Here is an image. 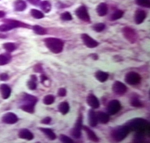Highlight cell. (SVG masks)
I'll return each mask as SVG.
<instances>
[{
    "instance_id": "obj_1",
    "label": "cell",
    "mask_w": 150,
    "mask_h": 143,
    "mask_svg": "<svg viewBox=\"0 0 150 143\" xmlns=\"http://www.w3.org/2000/svg\"><path fill=\"white\" fill-rule=\"evenodd\" d=\"M44 42L48 49L54 54L60 53L64 48V42L59 38L49 37L44 39Z\"/></svg>"
},
{
    "instance_id": "obj_2",
    "label": "cell",
    "mask_w": 150,
    "mask_h": 143,
    "mask_svg": "<svg viewBox=\"0 0 150 143\" xmlns=\"http://www.w3.org/2000/svg\"><path fill=\"white\" fill-rule=\"evenodd\" d=\"M6 23L0 25V32H6L17 28H28L29 25L18 21L8 19L4 21Z\"/></svg>"
},
{
    "instance_id": "obj_3",
    "label": "cell",
    "mask_w": 150,
    "mask_h": 143,
    "mask_svg": "<svg viewBox=\"0 0 150 143\" xmlns=\"http://www.w3.org/2000/svg\"><path fill=\"white\" fill-rule=\"evenodd\" d=\"M148 122L142 119H134L131 120L129 123L126 125L129 128L130 130L132 129L133 131H136L138 134L146 129L147 127Z\"/></svg>"
},
{
    "instance_id": "obj_4",
    "label": "cell",
    "mask_w": 150,
    "mask_h": 143,
    "mask_svg": "<svg viewBox=\"0 0 150 143\" xmlns=\"http://www.w3.org/2000/svg\"><path fill=\"white\" fill-rule=\"evenodd\" d=\"M130 129L127 126H121L115 128L112 132V137L116 142L123 140L130 132Z\"/></svg>"
},
{
    "instance_id": "obj_5",
    "label": "cell",
    "mask_w": 150,
    "mask_h": 143,
    "mask_svg": "<svg viewBox=\"0 0 150 143\" xmlns=\"http://www.w3.org/2000/svg\"><path fill=\"white\" fill-rule=\"evenodd\" d=\"M122 33L125 38L131 43H135L137 41L138 36L134 29L130 27H125L122 29Z\"/></svg>"
},
{
    "instance_id": "obj_6",
    "label": "cell",
    "mask_w": 150,
    "mask_h": 143,
    "mask_svg": "<svg viewBox=\"0 0 150 143\" xmlns=\"http://www.w3.org/2000/svg\"><path fill=\"white\" fill-rule=\"evenodd\" d=\"M125 80L130 85H137L140 83L141 76L137 73L131 71L126 74L125 78Z\"/></svg>"
},
{
    "instance_id": "obj_7",
    "label": "cell",
    "mask_w": 150,
    "mask_h": 143,
    "mask_svg": "<svg viewBox=\"0 0 150 143\" xmlns=\"http://www.w3.org/2000/svg\"><path fill=\"white\" fill-rule=\"evenodd\" d=\"M76 16L81 20L86 22H91V18L88 11L86 8L82 5L79 7L75 11Z\"/></svg>"
},
{
    "instance_id": "obj_8",
    "label": "cell",
    "mask_w": 150,
    "mask_h": 143,
    "mask_svg": "<svg viewBox=\"0 0 150 143\" xmlns=\"http://www.w3.org/2000/svg\"><path fill=\"white\" fill-rule=\"evenodd\" d=\"M83 127V117L82 115H80L78 117L75 127L71 130V134L76 139H79L81 136V129Z\"/></svg>"
},
{
    "instance_id": "obj_9",
    "label": "cell",
    "mask_w": 150,
    "mask_h": 143,
    "mask_svg": "<svg viewBox=\"0 0 150 143\" xmlns=\"http://www.w3.org/2000/svg\"><path fill=\"white\" fill-rule=\"evenodd\" d=\"M121 109V105L118 100H112L108 105L107 111L108 114L114 115L118 113Z\"/></svg>"
},
{
    "instance_id": "obj_10",
    "label": "cell",
    "mask_w": 150,
    "mask_h": 143,
    "mask_svg": "<svg viewBox=\"0 0 150 143\" xmlns=\"http://www.w3.org/2000/svg\"><path fill=\"white\" fill-rule=\"evenodd\" d=\"M127 87L121 82L115 81L112 87V91L117 95H122L127 91Z\"/></svg>"
},
{
    "instance_id": "obj_11",
    "label": "cell",
    "mask_w": 150,
    "mask_h": 143,
    "mask_svg": "<svg viewBox=\"0 0 150 143\" xmlns=\"http://www.w3.org/2000/svg\"><path fill=\"white\" fill-rule=\"evenodd\" d=\"M81 38L85 45L87 48H96L98 45V43L87 34H82L81 36Z\"/></svg>"
},
{
    "instance_id": "obj_12",
    "label": "cell",
    "mask_w": 150,
    "mask_h": 143,
    "mask_svg": "<svg viewBox=\"0 0 150 143\" xmlns=\"http://www.w3.org/2000/svg\"><path fill=\"white\" fill-rule=\"evenodd\" d=\"M2 120L4 123L13 124L18 121V118L17 115L13 112H8L2 116Z\"/></svg>"
},
{
    "instance_id": "obj_13",
    "label": "cell",
    "mask_w": 150,
    "mask_h": 143,
    "mask_svg": "<svg viewBox=\"0 0 150 143\" xmlns=\"http://www.w3.org/2000/svg\"><path fill=\"white\" fill-rule=\"evenodd\" d=\"M147 17L146 12L143 10L138 9L135 13L134 21L136 24H141Z\"/></svg>"
},
{
    "instance_id": "obj_14",
    "label": "cell",
    "mask_w": 150,
    "mask_h": 143,
    "mask_svg": "<svg viewBox=\"0 0 150 143\" xmlns=\"http://www.w3.org/2000/svg\"><path fill=\"white\" fill-rule=\"evenodd\" d=\"M86 102L88 105L93 109H97L100 107V102L98 99L92 94H90L87 96Z\"/></svg>"
},
{
    "instance_id": "obj_15",
    "label": "cell",
    "mask_w": 150,
    "mask_h": 143,
    "mask_svg": "<svg viewBox=\"0 0 150 143\" xmlns=\"http://www.w3.org/2000/svg\"><path fill=\"white\" fill-rule=\"evenodd\" d=\"M22 101L23 102V105H32L35 106L37 103L38 99L34 96L31 95L30 94H25L23 97Z\"/></svg>"
},
{
    "instance_id": "obj_16",
    "label": "cell",
    "mask_w": 150,
    "mask_h": 143,
    "mask_svg": "<svg viewBox=\"0 0 150 143\" xmlns=\"http://www.w3.org/2000/svg\"><path fill=\"white\" fill-rule=\"evenodd\" d=\"M19 138L27 140H31L34 139V134L28 129H22L18 133Z\"/></svg>"
},
{
    "instance_id": "obj_17",
    "label": "cell",
    "mask_w": 150,
    "mask_h": 143,
    "mask_svg": "<svg viewBox=\"0 0 150 143\" xmlns=\"http://www.w3.org/2000/svg\"><path fill=\"white\" fill-rule=\"evenodd\" d=\"M96 11L97 14L100 17L106 16L108 11V7L106 3L101 2L96 8Z\"/></svg>"
},
{
    "instance_id": "obj_18",
    "label": "cell",
    "mask_w": 150,
    "mask_h": 143,
    "mask_svg": "<svg viewBox=\"0 0 150 143\" xmlns=\"http://www.w3.org/2000/svg\"><path fill=\"white\" fill-rule=\"evenodd\" d=\"M0 91L3 99H7L11 95V88L6 84H2L0 86Z\"/></svg>"
},
{
    "instance_id": "obj_19",
    "label": "cell",
    "mask_w": 150,
    "mask_h": 143,
    "mask_svg": "<svg viewBox=\"0 0 150 143\" xmlns=\"http://www.w3.org/2000/svg\"><path fill=\"white\" fill-rule=\"evenodd\" d=\"M88 122L89 125L92 127H96L98 122L97 120V114L93 110H91L88 112Z\"/></svg>"
},
{
    "instance_id": "obj_20",
    "label": "cell",
    "mask_w": 150,
    "mask_h": 143,
    "mask_svg": "<svg viewBox=\"0 0 150 143\" xmlns=\"http://www.w3.org/2000/svg\"><path fill=\"white\" fill-rule=\"evenodd\" d=\"M83 129L87 134L88 139L91 141L93 142H98L99 139H98V137L97 136V135L95 134V133L92 129H91L89 128H88L86 126H84Z\"/></svg>"
},
{
    "instance_id": "obj_21",
    "label": "cell",
    "mask_w": 150,
    "mask_h": 143,
    "mask_svg": "<svg viewBox=\"0 0 150 143\" xmlns=\"http://www.w3.org/2000/svg\"><path fill=\"white\" fill-rule=\"evenodd\" d=\"M98 122L102 124H106L110 120L109 115L103 112H98L97 114Z\"/></svg>"
},
{
    "instance_id": "obj_22",
    "label": "cell",
    "mask_w": 150,
    "mask_h": 143,
    "mask_svg": "<svg viewBox=\"0 0 150 143\" xmlns=\"http://www.w3.org/2000/svg\"><path fill=\"white\" fill-rule=\"evenodd\" d=\"M39 130L41 131L43 134H45L48 139H50L51 140H54L56 138V136L54 132V131L50 129L46 128H40Z\"/></svg>"
},
{
    "instance_id": "obj_23",
    "label": "cell",
    "mask_w": 150,
    "mask_h": 143,
    "mask_svg": "<svg viewBox=\"0 0 150 143\" xmlns=\"http://www.w3.org/2000/svg\"><path fill=\"white\" fill-rule=\"evenodd\" d=\"M26 3L23 0H17L14 3V9L17 11H22L26 9Z\"/></svg>"
},
{
    "instance_id": "obj_24",
    "label": "cell",
    "mask_w": 150,
    "mask_h": 143,
    "mask_svg": "<svg viewBox=\"0 0 150 143\" xmlns=\"http://www.w3.org/2000/svg\"><path fill=\"white\" fill-rule=\"evenodd\" d=\"M95 77L98 81L103 83L108 80V79L109 78V74H108V73H107L106 72L99 71L96 73Z\"/></svg>"
},
{
    "instance_id": "obj_25",
    "label": "cell",
    "mask_w": 150,
    "mask_h": 143,
    "mask_svg": "<svg viewBox=\"0 0 150 143\" xmlns=\"http://www.w3.org/2000/svg\"><path fill=\"white\" fill-rule=\"evenodd\" d=\"M11 59V56L9 53L0 54V66H4L9 63Z\"/></svg>"
},
{
    "instance_id": "obj_26",
    "label": "cell",
    "mask_w": 150,
    "mask_h": 143,
    "mask_svg": "<svg viewBox=\"0 0 150 143\" xmlns=\"http://www.w3.org/2000/svg\"><path fill=\"white\" fill-rule=\"evenodd\" d=\"M58 110L62 114L66 115L69 111V105L66 102H62L58 106Z\"/></svg>"
},
{
    "instance_id": "obj_27",
    "label": "cell",
    "mask_w": 150,
    "mask_h": 143,
    "mask_svg": "<svg viewBox=\"0 0 150 143\" xmlns=\"http://www.w3.org/2000/svg\"><path fill=\"white\" fill-rule=\"evenodd\" d=\"M40 7L45 13H48L51 10V4L48 1H43L39 3Z\"/></svg>"
},
{
    "instance_id": "obj_28",
    "label": "cell",
    "mask_w": 150,
    "mask_h": 143,
    "mask_svg": "<svg viewBox=\"0 0 150 143\" xmlns=\"http://www.w3.org/2000/svg\"><path fill=\"white\" fill-rule=\"evenodd\" d=\"M33 29L35 33L38 35L43 36L47 34V29H45L43 27H42L39 25H35L33 27Z\"/></svg>"
},
{
    "instance_id": "obj_29",
    "label": "cell",
    "mask_w": 150,
    "mask_h": 143,
    "mask_svg": "<svg viewBox=\"0 0 150 143\" xmlns=\"http://www.w3.org/2000/svg\"><path fill=\"white\" fill-rule=\"evenodd\" d=\"M30 13L31 16L35 19H42L45 17L44 14L42 11L35 9L31 10Z\"/></svg>"
},
{
    "instance_id": "obj_30",
    "label": "cell",
    "mask_w": 150,
    "mask_h": 143,
    "mask_svg": "<svg viewBox=\"0 0 150 143\" xmlns=\"http://www.w3.org/2000/svg\"><path fill=\"white\" fill-rule=\"evenodd\" d=\"M124 12L121 10H117L114 12L112 13L111 17H110V20L111 21H115L117 19L121 18L123 16Z\"/></svg>"
},
{
    "instance_id": "obj_31",
    "label": "cell",
    "mask_w": 150,
    "mask_h": 143,
    "mask_svg": "<svg viewBox=\"0 0 150 143\" xmlns=\"http://www.w3.org/2000/svg\"><path fill=\"white\" fill-rule=\"evenodd\" d=\"M3 47L9 53L14 51L17 48L16 44H14L13 43H11V42H8V43H4L3 45Z\"/></svg>"
},
{
    "instance_id": "obj_32",
    "label": "cell",
    "mask_w": 150,
    "mask_h": 143,
    "mask_svg": "<svg viewBox=\"0 0 150 143\" xmlns=\"http://www.w3.org/2000/svg\"><path fill=\"white\" fill-rule=\"evenodd\" d=\"M55 102V97L52 95H46L43 99V103L46 105H51Z\"/></svg>"
},
{
    "instance_id": "obj_33",
    "label": "cell",
    "mask_w": 150,
    "mask_h": 143,
    "mask_svg": "<svg viewBox=\"0 0 150 143\" xmlns=\"http://www.w3.org/2000/svg\"><path fill=\"white\" fill-rule=\"evenodd\" d=\"M135 3L142 7L149 8L150 6V0H135Z\"/></svg>"
},
{
    "instance_id": "obj_34",
    "label": "cell",
    "mask_w": 150,
    "mask_h": 143,
    "mask_svg": "<svg viewBox=\"0 0 150 143\" xmlns=\"http://www.w3.org/2000/svg\"><path fill=\"white\" fill-rule=\"evenodd\" d=\"M105 27H106V26L103 23H97L94 24L92 28L95 31L100 33L105 29Z\"/></svg>"
},
{
    "instance_id": "obj_35",
    "label": "cell",
    "mask_w": 150,
    "mask_h": 143,
    "mask_svg": "<svg viewBox=\"0 0 150 143\" xmlns=\"http://www.w3.org/2000/svg\"><path fill=\"white\" fill-rule=\"evenodd\" d=\"M130 104L132 106L135 107H141L143 106V104L141 103V101L136 97H134L131 99Z\"/></svg>"
},
{
    "instance_id": "obj_36",
    "label": "cell",
    "mask_w": 150,
    "mask_h": 143,
    "mask_svg": "<svg viewBox=\"0 0 150 143\" xmlns=\"http://www.w3.org/2000/svg\"><path fill=\"white\" fill-rule=\"evenodd\" d=\"M60 18L63 20V21H71L72 19V16L71 14V13L68 11H65L64 13H63L61 16H60Z\"/></svg>"
},
{
    "instance_id": "obj_37",
    "label": "cell",
    "mask_w": 150,
    "mask_h": 143,
    "mask_svg": "<svg viewBox=\"0 0 150 143\" xmlns=\"http://www.w3.org/2000/svg\"><path fill=\"white\" fill-rule=\"evenodd\" d=\"M59 139H60V140L62 142H63V143H74V141H73L70 137H68L67 136H66V135H64V134H61V135H60Z\"/></svg>"
},
{
    "instance_id": "obj_38",
    "label": "cell",
    "mask_w": 150,
    "mask_h": 143,
    "mask_svg": "<svg viewBox=\"0 0 150 143\" xmlns=\"http://www.w3.org/2000/svg\"><path fill=\"white\" fill-rule=\"evenodd\" d=\"M36 82L37 81H35L33 79H31L30 80H29L28 82V88L31 90H34L37 88V83H36Z\"/></svg>"
},
{
    "instance_id": "obj_39",
    "label": "cell",
    "mask_w": 150,
    "mask_h": 143,
    "mask_svg": "<svg viewBox=\"0 0 150 143\" xmlns=\"http://www.w3.org/2000/svg\"><path fill=\"white\" fill-rule=\"evenodd\" d=\"M66 94H67V91L64 88H60L59 89L57 92V94L59 96L64 97L66 95Z\"/></svg>"
},
{
    "instance_id": "obj_40",
    "label": "cell",
    "mask_w": 150,
    "mask_h": 143,
    "mask_svg": "<svg viewBox=\"0 0 150 143\" xmlns=\"http://www.w3.org/2000/svg\"><path fill=\"white\" fill-rule=\"evenodd\" d=\"M9 79V75L6 73H2L0 74V80L6 81Z\"/></svg>"
},
{
    "instance_id": "obj_41",
    "label": "cell",
    "mask_w": 150,
    "mask_h": 143,
    "mask_svg": "<svg viewBox=\"0 0 150 143\" xmlns=\"http://www.w3.org/2000/svg\"><path fill=\"white\" fill-rule=\"evenodd\" d=\"M34 70L36 73H42L43 71V67L40 64H37L35 66Z\"/></svg>"
},
{
    "instance_id": "obj_42",
    "label": "cell",
    "mask_w": 150,
    "mask_h": 143,
    "mask_svg": "<svg viewBox=\"0 0 150 143\" xmlns=\"http://www.w3.org/2000/svg\"><path fill=\"white\" fill-rule=\"evenodd\" d=\"M51 118L50 117H46L41 121V123L44 124H49L51 123Z\"/></svg>"
},
{
    "instance_id": "obj_43",
    "label": "cell",
    "mask_w": 150,
    "mask_h": 143,
    "mask_svg": "<svg viewBox=\"0 0 150 143\" xmlns=\"http://www.w3.org/2000/svg\"><path fill=\"white\" fill-rule=\"evenodd\" d=\"M27 1L33 5H38L40 3V0H27Z\"/></svg>"
},
{
    "instance_id": "obj_44",
    "label": "cell",
    "mask_w": 150,
    "mask_h": 143,
    "mask_svg": "<svg viewBox=\"0 0 150 143\" xmlns=\"http://www.w3.org/2000/svg\"><path fill=\"white\" fill-rule=\"evenodd\" d=\"M40 79H41V82H42V83H43V82H45L46 80H48V78H47V76L44 75H42L40 76Z\"/></svg>"
},
{
    "instance_id": "obj_45",
    "label": "cell",
    "mask_w": 150,
    "mask_h": 143,
    "mask_svg": "<svg viewBox=\"0 0 150 143\" xmlns=\"http://www.w3.org/2000/svg\"><path fill=\"white\" fill-rule=\"evenodd\" d=\"M91 57L92 58V59H93L94 60H97L98 58V55L96 54H92L91 55Z\"/></svg>"
},
{
    "instance_id": "obj_46",
    "label": "cell",
    "mask_w": 150,
    "mask_h": 143,
    "mask_svg": "<svg viewBox=\"0 0 150 143\" xmlns=\"http://www.w3.org/2000/svg\"><path fill=\"white\" fill-rule=\"evenodd\" d=\"M5 16V13L2 11H0V18L4 17Z\"/></svg>"
}]
</instances>
